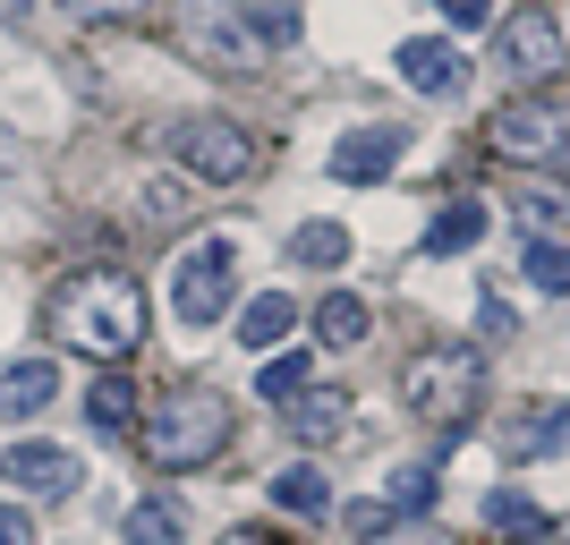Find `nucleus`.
Returning a JSON list of instances; mask_svg holds the SVG:
<instances>
[{"mask_svg": "<svg viewBox=\"0 0 570 545\" xmlns=\"http://www.w3.org/2000/svg\"><path fill=\"white\" fill-rule=\"evenodd\" d=\"M443 18H452V26H485V18H494V0H443Z\"/></svg>", "mask_w": 570, "mask_h": 545, "instance_id": "nucleus-33", "label": "nucleus"}, {"mask_svg": "<svg viewBox=\"0 0 570 545\" xmlns=\"http://www.w3.org/2000/svg\"><path fill=\"white\" fill-rule=\"evenodd\" d=\"M537 545H570V528H546V537H537Z\"/></svg>", "mask_w": 570, "mask_h": 545, "instance_id": "nucleus-35", "label": "nucleus"}, {"mask_svg": "<svg viewBox=\"0 0 570 545\" xmlns=\"http://www.w3.org/2000/svg\"><path fill=\"white\" fill-rule=\"evenodd\" d=\"M230 290H238V239H196L188 256L170 264V308L196 332L230 315Z\"/></svg>", "mask_w": 570, "mask_h": 545, "instance_id": "nucleus-5", "label": "nucleus"}, {"mask_svg": "<svg viewBox=\"0 0 570 545\" xmlns=\"http://www.w3.org/2000/svg\"><path fill=\"white\" fill-rule=\"evenodd\" d=\"M494 60L520 77L528 95H553V77L570 69V43H562V26H553V9H511L494 26Z\"/></svg>", "mask_w": 570, "mask_h": 545, "instance_id": "nucleus-7", "label": "nucleus"}, {"mask_svg": "<svg viewBox=\"0 0 570 545\" xmlns=\"http://www.w3.org/2000/svg\"><path fill=\"white\" fill-rule=\"evenodd\" d=\"M86 427L95 435H128L137 427V383L119 376V367H102V376L86 383Z\"/></svg>", "mask_w": 570, "mask_h": 545, "instance_id": "nucleus-15", "label": "nucleus"}, {"mask_svg": "<svg viewBox=\"0 0 570 545\" xmlns=\"http://www.w3.org/2000/svg\"><path fill=\"white\" fill-rule=\"evenodd\" d=\"M485 205H476V196H460V205H443V214L426 222V256H469L476 239H485Z\"/></svg>", "mask_w": 570, "mask_h": 545, "instance_id": "nucleus-17", "label": "nucleus"}, {"mask_svg": "<svg viewBox=\"0 0 570 545\" xmlns=\"http://www.w3.org/2000/svg\"><path fill=\"white\" fill-rule=\"evenodd\" d=\"M238 26H247V43H298V9L289 0H238Z\"/></svg>", "mask_w": 570, "mask_h": 545, "instance_id": "nucleus-22", "label": "nucleus"}, {"mask_svg": "<svg viewBox=\"0 0 570 545\" xmlns=\"http://www.w3.org/2000/svg\"><path fill=\"white\" fill-rule=\"evenodd\" d=\"M485 528H494V537H528V545H537V537H546V512L502 486V495H485Z\"/></svg>", "mask_w": 570, "mask_h": 545, "instance_id": "nucleus-24", "label": "nucleus"}, {"mask_svg": "<svg viewBox=\"0 0 570 545\" xmlns=\"http://www.w3.org/2000/svg\"><path fill=\"white\" fill-rule=\"evenodd\" d=\"M60 9H69V18H145L154 0H60Z\"/></svg>", "mask_w": 570, "mask_h": 545, "instance_id": "nucleus-31", "label": "nucleus"}, {"mask_svg": "<svg viewBox=\"0 0 570 545\" xmlns=\"http://www.w3.org/2000/svg\"><path fill=\"white\" fill-rule=\"evenodd\" d=\"M409 154V128H392V119H375V128H350V137L333 145V179H350V188H366V179H392Z\"/></svg>", "mask_w": 570, "mask_h": 545, "instance_id": "nucleus-10", "label": "nucleus"}, {"mask_svg": "<svg viewBox=\"0 0 570 545\" xmlns=\"http://www.w3.org/2000/svg\"><path fill=\"white\" fill-rule=\"evenodd\" d=\"M119 537H128V545H179V537H188V503H179V495H145V503H128Z\"/></svg>", "mask_w": 570, "mask_h": 545, "instance_id": "nucleus-16", "label": "nucleus"}, {"mask_svg": "<svg viewBox=\"0 0 570 545\" xmlns=\"http://www.w3.org/2000/svg\"><path fill=\"white\" fill-rule=\"evenodd\" d=\"M570 444V401H546V409H528V418H511L502 427V451L511 460H546V451Z\"/></svg>", "mask_w": 570, "mask_h": 545, "instance_id": "nucleus-13", "label": "nucleus"}, {"mask_svg": "<svg viewBox=\"0 0 570 545\" xmlns=\"http://www.w3.org/2000/svg\"><path fill=\"white\" fill-rule=\"evenodd\" d=\"M137 444L154 469H205V460H222V444H230V401L222 392H205V383H179V392H163V401L137 418Z\"/></svg>", "mask_w": 570, "mask_h": 545, "instance_id": "nucleus-2", "label": "nucleus"}, {"mask_svg": "<svg viewBox=\"0 0 570 545\" xmlns=\"http://www.w3.org/2000/svg\"><path fill=\"white\" fill-rule=\"evenodd\" d=\"M222 545H289V537H282V528H230Z\"/></svg>", "mask_w": 570, "mask_h": 545, "instance_id": "nucleus-34", "label": "nucleus"}, {"mask_svg": "<svg viewBox=\"0 0 570 545\" xmlns=\"http://www.w3.org/2000/svg\"><path fill=\"white\" fill-rule=\"evenodd\" d=\"M43 324H51V341H60V350L95 358V367H119V358L145 341V290H137V273L86 264V273H69V282L51 290Z\"/></svg>", "mask_w": 570, "mask_h": 545, "instance_id": "nucleus-1", "label": "nucleus"}, {"mask_svg": "<svg viewBox=\"0 0 570 545\" xmlns=\"http://www.w3.org/2000/svg\"><path fill=\"white\" fill-rule=\"evenodd\" d=\"M366 545H452V537H443L434 520H392V528H375Z\"/></svg>", "mask_w": 570, "mask_h": 545, "instance_id": "nucleus-29", "label": "nucleus"}, {"mask_svg": "<svg viewBox=\"0 0 570 545\" xmlns=\"http://www.w3.org/2000/svg\"><path fill=\"white\" fill-rule=\"evenodd\" d=\"M163 137H170V154H179L196 179H214V188H238V179L256 171V145H247V128H238V119L188 111V119H170Z\"/></svg>", "mask_w": 570, "mask_h": 545, "instance_id": "nucleus-6", "label": "nucleus"}, {"mask_svg": "<svg viewBox=\"0 0 570 545\" xmlns=\"http://www.w3.org/2000/svg\"><path fill=\"white\" fill-rule=\"evenodd\" d=\"M476 324H485V341H520V308H511V299H485Z\"/></svg>", "mask_w": 570, "mask_h": 545, "instance_id": "nucleus-30", "label": "nucleus"}, {"mask_svg": "<svg viewBox=\"0 0 570 545\" xmlns=\"http://www.w3.org/2000/svg\"><path fill=\"white\" fill-rule=\"evenodd\" d=\"M485 137H494L502 163H520V171H562L570 163V103L562 95H511Z\"/></svg>", "mask_w": 570, "mask_h": 545, "instance_id": "nucleus-4", "label": "nucleus"}, {"mask_svg": "<svg viewBox=\"0 0 570 545\" xmlns=\"http://www.w3.org/2000/svg\"><path fill=\"white\" fill-rule=\"evenodd\" d=\"M401 401L426 418V427H443V435H460L485 409V358L469 350V341H434V350H417L401 367Z\"/></svg>", "mask_w": 570, "mask_h": 545, "instance_id": "nucleus-3", "label": "nucleus"}, {"mask_svg": "<svg viewBox=\"0 0 570 545\" xmlns=\"http://www.w3.org/2000/svg\"><path fill=\"white\" fill-rule=\"evenodd\" d=\"M392 69H401L409 86H417V95H443V103H452L460 86H469V51H460V43H443V35H417V43H401V51H392Z\"/></svg>", "mask_w": 570, "mask_h": 545, "instance_id": "nucleus-11", "label": "nucleus"}, {"mask_svg": "<svg viewBox=\"0 0 570 545\" xmlns=\"http://www.w3.org/2000/svg\"><path fill=\"white\" fill-rule=\"evenodd\" d=\"M256 392H264V401H298V392H307V350H298V358H264Z\"/></svg>", "mask_w": 570, "mask_h": 545, "instance_id": "nucleus-28", "label": "nucleus"}, {"mask_svg": "<svg viewBox=\"0 0 570 545\" xmlns=\"http://www.w3.org/2000/svg\"><path fill=\"white\" fill-rule=\"evenodd\" d=\"M0 9H9V18H18V9H35V0H0Z\"/></svg>", "mask_w": 570, "mask_h": 545, "instance_id": "nucleus-36", "label": "nucleus"}, {"mask_svg": "<svg viewBox=\"0 0 570 545\" xmlns=\"http://www.w3.org/2000/svg\"><path fill=\"white\" fill-rule=\"evenodd\" d=\"M366 324H375V315H366V299H357V290L315 299V341H324V350H350V341H366Z\"/></svg>", "mask_w": 570, "mask_h": 545, "instance_id": "nucleus-20", "label": "nucleus"}, {"mask_svg": "<svg viewBox=\"0 0 570 545\" xmlns=\"http://www.w3.org/2000/svg\"><path fill=\"white\" fill-rule=\"evenodd\" d=\"M289 256L315 264V273H333V264H350V231H341V222H298V231H289Z\"/></svg>", "mask_w": 570, "mask_h": 545, "instance_id": "nucleus-21", "label": "nucleus"}, {"mask_svg": "<svg viewBox=\"0 0 570 545\" xmlns=\"http://www.w3.org/2000/svg\"><path fill=\"white\" fill-rule=\"evenodd\" d=\"M137 205H145V222H154V231H179V222L196 214V188H188V179H145Z\"/></svg>", "mask_w": 570, "mask_h": 545, "instance_id": "nucleus-25", "label": "nucleus"}, {"mask_svg": "<svg viewBox=\"0 0 570 545\" xmlns=\"http://www.w3.org/2000/svg\"><path fill=\"white\" fill-rule=\"evenodd\" d=\"M0 477L18 486V495H35V503H60V495H77V451L69 444H9L0 451Z\"/></svg>", "mask_w": 570, "mask_h": 545, "instance_id": "nucleus-9", "label": "nucleus"}, {"mask_svg": "<svg viewBox=\"0 0 570 545\" xmlns=\"http://www.w3.org/2000/svg\"><path fill=\"white\" fill-rule=\"evenodd\" d=\"M289 324H298V299H289V290H264V299L238 308V350H273Z\"/></svg>", "mask_w": 570, "mask_h": 545, "instance_id": "nucleus-18", "label": "nucleus"}, {"mask_svg": "<svg viewBox=\"0 0 570 545\" xmlns=\"http://www.w3.org/2000/svg\"><path fill=\"white\" fill-rule=\"evenodd\" d=\"M341 427H350V401L324 392V383H307V392L289 401V435H298V444H333Z\"/></svg>", "mask_w": 570, "mask_h": 545, "instance_id": "nucleus-19", "label": "nucleus"}, {"mask_svg": "<svg viewBox=\"0 0 570 545\" xmlns=\"http://www.w3.org/2000/svg\"><path fill=\"white\" fill-rule=\"evenodd\" d=\"M511 214H520L537 239H562L570 231V188H520V196H511Z\"/></svg>", "mask_w": 570, "mask_h": 545, "instance_id": "nucleus-23", "label": "nucleus"}, {"mask_svg": "<svg viewBox=\"0 0 570 545\" xmlns=\"http://www.w3.org/2000/svg\"><path fill=\"white\" fill-rule=\"evenodd\" d=\"M528 282H537V290H570V247H562V239H528Z\"/></svg>", "mask_w": 570, "mask_h": 545, "instance_id": "nucleus-27", "label": "nucleus"}, {"mask_svg": "<svg viewBox=\"0 0 570 545\" xmlns=\"http://www.w3.org/2000/svg\"><path fill=\"white\" fill-rule=\"evenodd\" d=\"M392 520H417V512H426L434 503V469H417V460H409V469H392Z\"/></svg>", "mask_w": 570, "mask_h": 545, "instance_id": "nucleus-26", "label": "nucleus"}, {"mask_svg": "<svg viewBox=\"0 0 570 545\" xmlns=\"http://www.w3.org/2000/svg\"><path fill=\"white\" fill-rule=\"evenodd\" d=\"M0 545H35V520H26L18 503H0Z\"/></svg>", "mask_w": 570, "mask_h": 545, "instance_id": "nucleus-32", "label": "nucleus"}, {"mask_svg": "<svg viewBox=\"0 0 570 545\" xmlns=\"http://www.w3.org/2000/svg\"><path fill=\"white\" fill-rule=\"evenodd\" d=\"M273 503H282L289 520H324L333 512V477L315 469V460H289V469H273Z\"/></svg>", "mask_w": 570, "mask_h": 545, "instance_id": "nucleus-14", "label": "nucleus"}, {"mask_svg": "<svg viewBox=\"0 0 570 545\" xmlns=\"http://www.w3.org/2000/svg\"><path fill=\"white\" fill-rule=\"evenodd\" d=\"M51 401H60V367H51V358H9V367H0V418H9V427H26V418L51 409Z\"/></svg>", "mask_w": 570, "mask_h": 545, "instance_id": "nucleus-12", "label": "nucleus"}, {"mask_svg": "<svg viewBox=\"0 0 570 545\" xmlns=\"http://www.w3.org/2000/svg\"><path fill=\"white\" fill-rule=\"evenodd\" d=\"M170 26H179V51L188 60H205V69H247L256 60V43H247V26H238V0H179L170 9Z\"/></svg>", "mask_w": 570, "mask_h": 545, "instance_id": "nucleus-8", "label": "nucleus"}]
</instances>
